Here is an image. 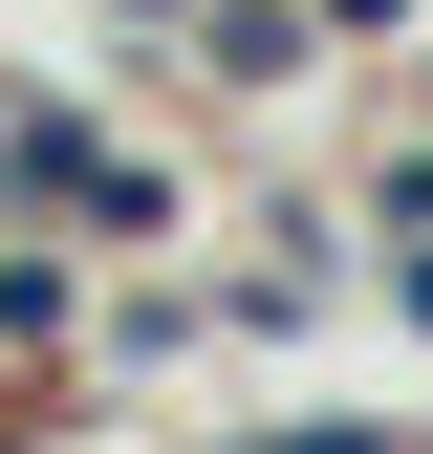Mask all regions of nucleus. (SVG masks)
<instances>
[{
  "label": "nucleus",
  "instance_id": "f257e3e1",
  "mask_svg": "<svg viewBox=\"0 0 433 454\" xmlns=\"http://www.w3.org/2000/svg\"><path fill=\"white\" fill-rule=\"evenodd\" d=\"M0 174H22V195H66V216H108V239H152V216H174V195H152V152L66 130V108H22V130H0Z\"/></svg>",
  "mask_w": 433,
  "mask_h": 454
},
{
  "label": "nucleus",
  "instance_id": "f03ea898",
  "mask_svg": "<svg viewBox=\"0 0 433 454\" xmlns=\"http://www.w3.org/2000/svg\"><path fill=\"white\" fill-rule=\"evenodd\" d=\"M66 325H87V303H66V260H0V347H66Z\"/></svg>",
  "mask_w": 433,
  "mask_h": 454
},
{
  "label": "nucleus",
  "instance_id": "7ed1b4c3",
  "mask_svg": "<svg viewBox=\"0 0 433 454\" xmlns=\"http://www.w3.org/2000/svg\"><path fill=\"white\" fill-rule=\"evenodd\" d=\"M390 239H433V152H390Z\"/></svg>",
  "mask_w": 433,
  "mask_h": 454
},
{
  "label": "nucleus",
  "instance_id": "20e7f679",
  "mask_svg": "<svg viewBox=\"0 0 433 454\" xmlns=\"http://www.w3.org/2000/svg\"><path fill=\"white\" fill-rule=\"evenodd\" d=\"M239 454H390V433H347V411H325V433H239Z\"/></svg>",
  "mask_w": 433,
  "mask_h": 454
},
{
  "label": "nucleus",
  "instance_id": "39448f33",
  "mask_svg": "<svg viewBox=\"0 0 433 454\" xmlns=\"http://www.w3.org/2000/svg\"><path fill=\"white\" fill-rule=\"evenodd\" d=\"M325 22H368V43H390V22H412V0H325Z\"/></svg>",
  "mask_w": 433,
  "mask_h": 454
},
{
  "label": "nucleus",
  "instance_id": "423d86ee",
  "mask_svg": "<svg viewBox=\"0 0 433 454\" xmlns=\"http://www.w3.org/2000/svg\"><path fill=\"white\" fill-rule=\"evenodd\" d=\"M390 281H412V325H433V239H412V260H390Z\"/></svg>",
  "mask_w": 433,
  "mask_h": 454
},
{
  "label": "nucleus",
  "instance_id": "0eeeda50",
  "mask_svg": "<svg viewBox=\"0 0 433 454\" xmlns=\"http://www.w3.org/2000/svg\"><path fill=\"white\" fill-rule=\"evenodd\" d=\"M152 22H174V0H152Z\"/></svg>",
  "mask_w": 433,
  "mask_h": 454
}]
</instances>
